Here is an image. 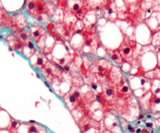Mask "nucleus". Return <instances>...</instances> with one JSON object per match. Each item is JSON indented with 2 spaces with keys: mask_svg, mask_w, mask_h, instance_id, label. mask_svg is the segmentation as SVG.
<instances>
[{
  "mask_svg": "<svg viewBox=\"0 0 160 133\" xmlns=\"http://www.w3.org/2000/svg\"><path fill=\"white\" fill-rule=\"evenodd\" d=\"M153 71H154V77H155V79L160 80V63H157L156 67L153 69Z\"/></svg>",
  "mask_w": 160,
  "mask_h": 133,
  "instance_id": "nucleus-16",
  "label": "nucleus"
},
{
  "mask_svg": "<svg viewBox=\"0 0 160 133\" xmlns=\"http://www.w3.org/2000/svg\"><path fill=\"white\" fill-rule=\"evenodd\" d=\"M151 133H153V132H151Z\"/></svg>",
  "mask_w": 160,
  "mask_h": 133,
  "instance_id": "nucleus-25",
  "label": "nucleus"
},
{
  "mask_svg": "<svg viewBox=\"0 0 160 133\" xmlns=\"http://www.w3.org/2000/svg\"><path fill=\"white\" fill-rule=\"evenodd\" d=\"M113 66L114 65L112 64V62L100 58V59L94 60L93 64L89 67L88 71L90 73H92L93 75H95L96 78L99 81H101V78L108 79L109 73Z\"/></svg>",
  "mask_w": 160,
  "mask_h": 133,
  "instance_id": "nucleus-1",
  "label": "nucleus"
},
{
  "mask_svg": "<svg viewBox=\"0 0 160 133\" xmlns=\"http://www.w3.org/2000/svg\"><path fill=\"white\" fill-rule=\"evenodd\" d=\"M145 125H147V127H148V128H153L154 123L153 122H147V123H145Z\"/></svg>",
  "mask_w": 160,
  "mask_h": 133,
  "instance_id": "nucleus-19",
  "label": "nucleus"
},
{
  "mask_svg": "<svg viewBox=\"0 0 160 133\" xmlns=\"http://www.w3.org/2000/svg\"><path fill=\"white\" fill-rule=\"evenodd\" d=\"M20 126V122L18 120H11V123H10V129L11 131H16Z\"/></svg>",
  "mask_w": 160,
  "mask_h": 133,
  "instance_id": "nucleus-15",
  "label": "nucleus"
},
{
  "mask_svg": "<svg viewBox=\"0 0 160 133\" xmlns=\"http://www.w3.org/2000/svg\"><path fill=\"white\" fill-rule=\"evenodd\" d=\"M151 45L155 46V47H158L160 46V30L153 33V36L151 38V40H150Z\"/></svg>",
  "mask_w": 160,
  "mask_h": 133,
  "instance_id": "nucleus-13",
  "label": "nucleus"
},
{
  "mask_svg": "<svg viewBox=\"0 0 160 133\" xmlns=\"http://www.w3.org/2000/svg\"><path fill=\"white\" fill-rule=\"evenodd\" d=\"M11 133H17L16 131H11Z\"/></svg>",
  "mask_w": 160,
  "mask_h": 133,
  "instance_id": "nucleus-23",
  "label": "nucleus"
},
{
  "mask_svg": "<svg viewBox=\"0 0 160 133\" xmlns=\"http://www.w3.org/2000/svg\"><path fill=\"white\" fill-rule=\"evenodd\" d=\"M132 93L133 92H132V89L129 85L128 80L125 78V77H122L120 83L118 84V86H117L118 98L121 100H127L132 97Z\"/></svg>",
  "mask_w": 160,
  "mask_h": 133,
  "instance_id": "nucleus-5",
  "label": "nucleus"
},
{
  "mask_svg": "<svg viewBox=\"0 0 160 133\" xmlns=\"http://www.w3.org/2000/svg\"><path fill=\"white\" fill-rule=\"evenodd\" d=\"M37 52V48H36V46H34V45H33V43L32 40H29L28 43L25 45V46H24V50H23V53H24V55L26 57H28V58H30V57H32V55Z\"/></svg>",
  "mask_w": 160,
  "mask_h": 133,
  "instance_id": "nucleus-8",
  "label": "nucleus"
},
{
  "mask_svg": "<svg viewBox=\"0 0 160 133\" xmlns=\"http://www.w3.org/2000/svg\"><path fill=\"white\" fill-rule=\"evenodd\" d=\"M1 39H3V37H1V36H0V40H1Z\"/></svg>",
  "mask_w": 160,
  "mask_h": 133,
  "instance_id": "nucleus-24",
  "label": "nucleus"
},
{
  "mask_svg": "<svg viewBox=\"0 0 160 133\" xmlns=\"http://www.w3.org/2000/svg\"><path fill=\"white\" fill-rule=\"evenodd\" d=\"M101 133H112V132L109 131V130H107L106 128H104V129L102 130V132H101Z\"/></svg>",
  "mask_w": 160,
  "mask_h": 133,
  "instance_id": "nucleus-21",
  "label": "nucleus"
},
{
  "mask_svg": "<svg viewBox=\"0 0 160 133\" xmlns=\"http://www.w3.org/2000/svg\"><path fill=\"white\" fill-rule=\"evenodd\" d=\"M78 124L82 133H100L99 121H96V120L88 114H86L78 121Z\"/></svg>",
  "mask_w": 160,
  "mask_h": 133,
  "instance_id": "nucleus-2",
  "label": "nucleus"
},
{
  "mask_svg": "<svg viewBox=\"0 0 160 133\" xmlns=\"http://www.w3.org/2000/svg\"><path fill=\"white\" fill-rule=\"evenodd\" d=\"M142 128H140V127L137 128V129L135 130V132H136V133H142Z\"/></svg>",
  "mask_w": 160,
  "mask_h": 133,
  "instance_id": "nucleus-20",
  "label": "nucleus"
},
{
  "mask_svg": "<svg viewBox=\"0 0 160 133\" xmlns=\"http://www.w3.org/2000/svg\"><path fill=\"white\" fill-rule=\"evenodd\" d=\"M127 129H128V131H129V132H131V133H134V132H135V130H136V129H135L133 126H132V125H130V124H128V125H127Z\"/></svg>",
  "mask_w": 160,
  "mask_h": 133,
  "instance_id": "nucleus-18",
  "label": "nucleus"
},
{
  "mask_svg": "<svg viewBox=\"0 0 160 133\" xmlns=\"http://www.w3.org/2000/svg\"><path fill=\"white\" fill-rule=\"evenodd\" d=\"M102 96L107 104L115 103L117 100V86L109 80L104 82L102 86Z\"/></svg>",
  "mask_w": 160,
  "mask_h": 133,
  "instance_id": "nucleus-3",
  "label": "nucleus"
},
{
  "mask_svg": "<svg viewBox=\"0 0 160 133\" xmlns=\"http://www.w3.org/2000/svg\"><path fill=\"white\" fill-rule=\"evenodd\" d=\"M118 50H119V51L121 53V56H122L124 61L128 62V63H130V64H133L134 51H133V48H132L131 41L129 40L128 36H125V39L122 41V44Z\"/></svg>",
  "mask_w": 160,
  "mask_h": 133,
  "instance_id": "nucleus-4",
  "label": "nucleus"
},
{
  "mask_svg": "<svg viewBox=\"0 0 160 133\" xmlns=\"http://www.w3.org/2000/svg\"><path fill=\"white\" fill-rule=\"evenodd\" d=\"M29 132L30 133H38L37 125H29Z\"/></svg>",
  "mask_w": 160,
  "mask_h": 133,
  "instance_id": "nucleus-17",
  "label": "nucleus"
},
{
  "mask_svg": "<svg viewBox=\"0 0 160 133\" xmlns=\"http://www.w3.org/2000/svg\"><path fill=\"white\" fill-rule=\"evenodd\" d=\"M120 68H121V70H123L124 72H130V70H132V64H130V63H128V62H126V61H124L123 62V64L120 66Z\"/></svg>",
  "mask_w": 160,
  "mask_h": 133,
  "instance_id": "nucleus-14",
  "label": "nucleus"
},
{
  "mask_svg": "<svg viewBox=\"0 0 160 133\" xmlns=\"http://www.w3.org/2000/svg\"><path fill=\"white\" fill-rule=\"evenodd\" d=\"M142 133H148V131L147 129H142Z\"/></svg>",
  "mask_w": 160,
  "mask_h": 133,
  "instance_id": "nucleus-22",
  "label": "nucleus"
},
{
  "mask_svg": "<svg viewBox=\"0 0 160 133\" xmlns=\"http://www.w3.org/2000/svg\"><path fill=\"white\" fill-rule=\"evenodd\" d=\"M107 54H108V56L111 58V60H112L114 63L118 66H121L123 64V58L121 56V53L119 51V50H114V51H107Z\"/></svg>",
  "mask_w": 160,
  "mask_h": 133,
  "instance_id": "nucleus-7",
  "label": "nucleus"
},
{
  "mask_svg": "<svg viewBox=\"0 0 160 133\" xmlns=\"http://www.w3.org/2000/svg\"><path fill=\"white\" fill-rule=\"evenodd\" d=\"M151 96H152V93L149 91V92L143 94V96H142L140 98V104H141L142 109H144V110H149V104H150Z\"/></svg>",
  "mask_w": 160,
  "mask_h": 133,
  "instance_id": "nucleus-10",
  "label": "nucleus"
},
{
  "mask_svg": "<svg viewBox=\"0 0 160 133\" xmlns=\"http://www.w3.org/2000/svg\"><path fill=\"white\" fill-rule=\"evenodd\" d=\"M150 92L153 94L155 97L160 98V80H157V79L151 80Z\"/></svg>",
  "mask_w": 160,
  "mask_h": 133,
  "instance_id": "nucleus-12",
  "label": "nucleus"
},
{
  "mask_svg": "<svg viewBox=\"0 0 160 133\" xmlns=\"http://www.w3.org/2000/svg\"><path fill=\"white\" fill-rule=\"evenodd\" d=\"M149 110L151 113H160V98L155 97L153 94L151 96L150 104H149Z\"/></svg>",
  "mask_w": 160,
  "mask_h": 133,
  "instance_id": "nucleus-9",
  "label": "nucleus"
},
{
  "mask_svg": "<svg viewBox=\"0 0 160 133\" xmlns=\"http://www.w3.org/2000/svg\"><path fill=\"white\" fill-rule=\"evenodd\" d=\"M12 22L14 23L18 30L20 28H23L27 23V20H26V17L24 16V14H15V16L12 18Z\"/></svg>",
  "mask_w": 160,
  "mask_h": 133,
  "instance_id": "nucleus-11",
  "label": "nucleus"
},
{
  "mask_svg": "<svg viewBox=\"0 0 160 133\" xmlns=\"http://www.w3.org/2000/svg\"><path fill=\"white\" fill-rule=\"evenodd\" d=\"M31 36H32L33 41H36L37 45L39 46L41 41L44 44L45 38L47 35H46V31L44 30L43 27H41L40 25H36L31 28Z\"/></svg>",
  "mask_w": 160,
  "mask_h": 133,
  "instance_id": "nucleus-6",
  "label": "nucleus"
}]
</instances>
